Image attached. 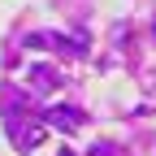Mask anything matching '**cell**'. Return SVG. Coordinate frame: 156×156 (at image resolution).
<instances>
[{"label": "cell", "instance_id": "obj_1", "mask_svg": "<svg viewBox=\"0 0 156 156\" xmlns=\"http://www.w3.org/2000/svg\"><path fill=\"white\" fill-rule=\"evenodd\" d=\"M44 117L52 126H78V122H83V113H74V108H48Z\"/></svg>", "mask_w": 156, "mask_h": 156}]
</instances>
